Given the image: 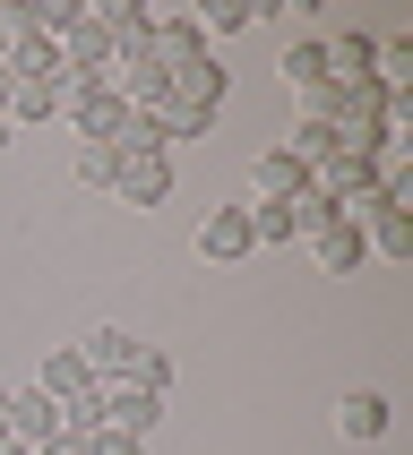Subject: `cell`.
Instances as JSON below:
<instances>
[{"instance_id": "5bb4252c", "label": "cell", "mask_w": 413, "mask_h": 455, "mask_svg": "<svg viewBox=\"0 0 413 455\" xmlns=\"http://www.w3.org/2000/svg\"><path fill=\"white\" fill-rule=\"evenodd\" d=\"M9 129H35V121H61V86H9Z\"/></svg>"}, {"instance_id": "277c9868", "label": "cell", "mask_w": 413, "mask_h": 455, "mask_svg": "<svg viewBox=\"0 0 413 455\" xmlns=\"http://www.w3.org/2000/svg\"><path fill=\"white\" fill-rule=\"evenodd\" d=\"M95 395H103V421L129 430V438H155V430H164V404H173V395H147V387H129V379L95 387Z\"/></svg>"}, {"instance_id": "ffe728a7", "label": "cell", "mask_w": 413, "mask_h": 455, "mask_svg": "<svg viewBox=\"0 0 413 455\" xmlns=\"http://www.w3.org/2000/svg\"><path fill=\"white\" fill-rule=\"evenodd\" d=\"M0 430H9V387H0Z\"/></svg>"}, {"instance_id": "7a4b0ae2", "label": "cell", "mask_w": 413, "mask_h": 455, "mask_svg": "<svg viewBox=\"0 0 413 455\" xmlns=\"http://www.w3.org/2000/svg\"><path fill=\"white\" fill-rule=\"evenodd\" d=\"M112 198L138 206V215H155V206L173 198V155L155 147V155H121V172H112Z\"/></svg>"}, {"instance_id": "3957f363", "label": "cell", "mask_w": 413, "mask_h": 455, "mask_svg": "<svg viewBox=\"0 0 413 455\" xmlns=\"http://www.w3.org/2000/svg\"><path fill=\"white\" fill-rule=\"evenodd\" d=\"M250 250H258V232H250V198L206 206V224H198V258H215V267H241Z\"/></svg>"}, {"instance_id": "8fae6325", "label": "cell", "mask_w": 413, "mask_h": 455, "mask_svg": "<svg viewBox=\"0 0 413 455\" xmlns=\"http://www.w3.org/2000/svg\"><path fill=\"white\" fill-rule=\"evenodd\" d=\"M250 189H258L267 206H293V198L310 189V164H293L284 147H267V155H258V172H250Z\"/></svg>"}, {"instance_id": "9a60e30c", "label": "cell", "mask_w": 413, "mask_h": 455, "mask_svg": "<svg viewBox=\"0 0 413 455\" xmlns=\"http://www.w3.org/2000/svg\"><path fill=\"white\" fill-rule=\"evenodd\" d=\"M129 387H147V395H173V353H164V344H138V370H129Z\"/></svg>"}, {"instance_id": "ac0fdd59", "label": "cell", "mask_w": 413, "mask_h": 455, "mask_svg": "<svg viewBox=\"0 0 413 455\" xmlns=\"http://www.w3.org/2000/svg\"><path fill=\"white\" fill-rule=\"evenodd\" d=\"M86 455H147V438H129V430L103 421V430H86Z\"/></svg>"}, {"instance_id": "52a82bcc", "label": "cell", "mask_w": 413, "mask_h": 455, "mask_svg": "<svg viewBox=\"0 0 413 455\" xmlns=\"http://www.w3.org/2000/svg\"><path fill=\"white\" fill-rule=\"evenodd\" d=\"M61 69H69V77H112V35L95 26V9L61 35Z\"/></svg>"}, {"instance_id": "e0dca14e", "label": "cell", "mask_w": 413, "mask_h": 455, "mask_svg": "<svg viewBox=\"0 0 413 455\" xmlns=\"http://www.w3.org/2000/svg\"><path fill=\"white\" fill-rule=\"evenodd\" d=\"M112 172H121V155H103V147H77V180H86V189H112Z\"/></svg>"}, {"instance_id": "ba28073f", "label": "cell", "mask_w": 413, "mask_h": 455, "mask_svg": "<svg viewBox=\"0 0 413 455\" xmlns=\"http://www.w3.org/2000/svg\"><path fill=\"white\" fill-rule=\"evenodd\" d=\"M387 395L379 387H353V395H336V438H353V447H370V438H387Z\"/></svg>"}, {"instance_id": "d6986e66", "label": "cell", "mask_w": 413, "mask_h": 455, "mask_svg": "<svg viewBox=\"0 0 413 455\" xmlns=\"http://www.w3.org/2000/svg\"><path fill=\"white\" fill-rule=\"evenodd\" d=\"M0 455H35V447H26V438H9V430H0Z\"/></svg>"}, {"instance_id": "5b68a950", "label": "cell", "mask_w": 413, "mask_h": 455, "mask_svg": "<svg viewBox=\"0 0 413 455\" xmlns=\"http://www.w3.org/2000/svg\"><path fill=\"white\" fill-rule=\"evenodd\" d=\"M77 361L95 370V387H112V379L138 370V335H129V327H86V335H77Z\"/></svg>"}, {"instance_id": "9c48e42d", "label": "cell", "mask_w": 413, "mask_h": 455, "mask_svg": "<svg viewBox=\"0 0 413 455\" xmlns=\"http://www.w3.org/2000/svg\"><path fill=\"white\" fill-rule=\"evenodd\" d=\"M361 241H370V258H387V267H405L413 258V224H405V206H361Z\"/></svg>"}, {"instance_id": "2e32d148", "label": "cell", "mask_w": 413, "mask_h": 455, "mask_svg": "<svg viewBox=\"0 0 413 455\" xmlns=\"http://www.w3.org/2000/svg\"><path fill=\"white\" fill-rule=\"evenodd\" d=\"M241 26H258V9H250V0H215V9L198 18V35H241Z\"/></svg>"}, {"instance_id": "30bf717a", "label": "cell", "mask_w": 413, "mask_h": 455, "mask_svg": "<svg viewBox=\"0 0 413 455\" xmlns=\"http://www.w3.org/2000/svg\"><path fill=\"white\" fill-rule=\"evenodd\" d=\"M9 438H26V447L61 438V404H52L44 387H9Z\"/></svg>"}, {"instance_id": "44dd1931", "label": "cell", "mask_w": 413, "mask_h": 455, "mask_svg": "<svg viewBox=\"0 0 413 455\" xmlns=\"http://www.w3.org/2000/svg\"><path fill=\"white\" fill-rule=\"evenodd\" d=\"M9 138H18V129H9V121H0V155H9Z\"/></svg>"}, {"instance_id": "4fadbf2b", "label": "cell", "mask_w": 413, "mask_h": 455, "mask_svg": "<svg viewBox=\"0 0 413 455\" xmlns=\"http://www.w3.org/2000/svg\"><path fill=\"white\" fill-rule=\"evenodd\" d=\"M284 86H293V95L328 86V35H302V44L284 52Z\"/></svg>"}, {"instance_id": "8992f818", "label": "cell", "mask_w": 413, "mask_h": 455, "mask_svg": "<svg viewBox=\"0 0 413 455\" xmlns=\"http://www.w3.org/2000/svg\"><path fill=\"white\" fill-rule=\"evenodd\" d=\"M310 250H319V275H361V267H370V241H361V215H336L328 232H310Z\"/></svg>"}, {"instance_id": "6da1fadb", "label": "cell", "mask_w": 413, "mask_h": 455, "mask_svg": "<svg viewBox=\"0 0 413 455\" xmlns=\"http://www.w3.org/2000/svg\"><path fill=\"white\" fill-rule=\"evenodd\" d=\"M95 26L112 35V86H121V103L164 138V155H173L181 138H206V129H215L232 77L215 69L198 18H181V9L155 18L147 0H103Z\"/></svg>"}, {"instance_id": "7c38bea8", "label": "cell", "mask_w": 413, "mask_h": 455, "mask_svg": "<svg viewBox=\"0 0 413 455\" xmlns=\"http://www.w3.org/2000/svg\"><path fill=\"white\" fill-rule=\"evenodd\" d=\"M52 395V404H77V395H95V370L77 361V344H61V353H44V379H35Z\"/></svg>"}]
</instances>
